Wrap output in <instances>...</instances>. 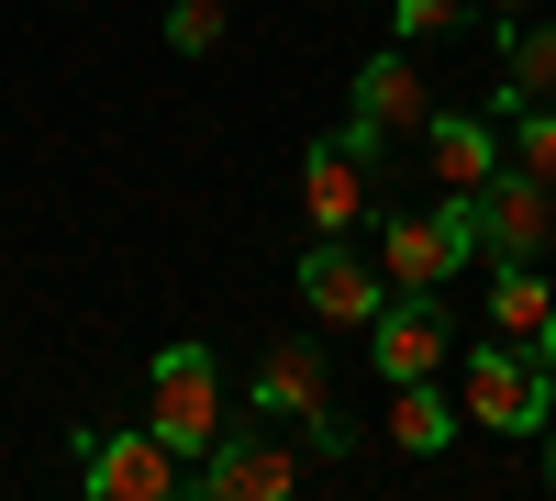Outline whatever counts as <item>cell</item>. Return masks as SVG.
I'll use <instances>...</instances> for the list:
<instances>
[{
	"instance_id": "2e32d148",
	"label": "cell",
	"mask_w": 556,
	"mask_h": 501,
	"mask_svg": "<svg viewBox=\"0 0 556 501\" xmlns=\"http://www.w3.org/2000/svg\"><path fill=\"white\" fill-rule=\"evenodd\" d=\"M223 34H235V0H178V12H167V45H178V57H212Z\"/></svg>"
},
{
	"instance_id": "44dd1931",
	"label": "cell",
	"mask_w": 556,
	"mask_h": 501,
	"mask_svg": "<svg viewBox=\"0 0 556 501\" xmlns=\"http://www.w3.org/2000/svg\"><path fill=\"white\" fill-rule=\"evenodd\" d=\"M490 12H523V0H490Z\"/></svg>"
},
{
	"instance_id": "9c48e42d",
	"label": "cell",
	"mask_w": 556,
	"mask_h": 501,
	"mask_svg": "<svg viewBox=\"0 0 556 501\" xmlns=\"http://www.w3.org/2000/svg\"><path fill=\"white\" fill-rule=\"evenodd\" d=\"M367 356H379V390H390V379H434L445 356H456L445 301H434V290H390L379 324H367Z\"/></svg>"
},
{
	"instance_id": "8992f818",
	"label": "cell",
	"mask_w": 556,
	"mask_h": 501,
	"mask_svg": "<svg viewBox=\"0 0 556 501\" xmlns=\"http://www.w3.org/2000/svg\"><path fill=\"white\" fill-rule=\"evenodd\" d=\"M146 424L201 468V446L223 435V368H212V346H167L156 368H146Z\"/></svg>"
},
{
	"instance_id": "277c9868",
	"label": "cell",
	"mask_w": 556,
	"mask_h": 501,
	"mask_svg": "<svg viewBox=\"0 0 556 501\" xmlns=\"http://www.w3.org/2000/svg\"><path fill=\"white\" fill-rule=\"evenodd\" d=\"M545 413H556V368L534 346H468V424H490V435H545Z\"/></svg>"
},
{
	"instance_id": "d6986e66",
	"label": "cell",
	"mask_w": 556,
	"mask_h": 501,
	"mask_svg": "<svg viewBox=\"0 0 556 501\" xmlns=\"http://www.w3.org/2000/svg\"><path fill=\"white\" fill-rule=\"evenodd\" d=\"M545 490H556V413H545Z\"/></svg>"
},
{
	"instance_id": "4fadbf2b",
	"label": "cell",
	"mask_w": 556,
	"mask_h": 501,
	"mask_svg": "<svg viewBox=\"0 0 556 501\" xmlns=\"http://www.w3.org/2000/svg\"><path fill=\"white\" fill-rule=\"evenodd\" d=\"M424 167H434V190H479V178L501 167L490 112H434V123H424Z\"/></svg>"
},
{
	"instance_id": "7c38bea8",
	"label": "cell",
	"mask_w": 556,
	"mask_h": 501,
	"mask_svg": "<svg viewBox=\"0 0 556 501\" xmlns=\"http://www.w3.org/2000/svg\"><path fill=\"white\" fill-rule=\"evenodd\" d=\"M456 424H468V401H445L434 379H390V401H379V435L401 446V458H445Z\"/></svg>"
},
{
	"instance_id": "6da1fadb",
	"label": "cell",
	"mask_w": 556,
	"mask_h": 501,
	"mask_svg": "<svg viewBox=\"0 0 556 501\" xmlns=\"http://www.w3.org/2000/svg\"><path fill=\"white\" fill-rule=\"evenodd\" d=\"M434 212H445V235L468 246V256H545L556 246V190H545L534 167H513V156H501L479 190H445Z\"/></svg>"
},
{
	"instance_id": "8fae6325",
	"label": "cell",
	"mask_w": 556,
	"mask_h": 501,
	"mask_svg": "<svg viewBox=\"0 0 556 501\" xmlns=\"http://www.w3.org/2000/svg\"><path fill=\"white\" fill-rule=\"evenodd\" d=\"M456 267H468V246L445 235V212H379V279L390 290H445Z\"/></svg>"
},
{
	"instance_id": "e0dca14e",
	"label": "cell",
	"mask_w": 556,
	"mask_h": 501,
	"mask_svg": "<svg viewBox=\"0 0 556 501\" xmlns=\"http://www.w3.org/2000/svg\"><path fill=\"white\" fill-rule=\"evenodd\" d=\"M513 167H534L545 190H556V101H534V112H513Z\"/></svg>"
},
{
	"instance_id": "5b68a950",
	"label": "cell",
	"mask_w": 556,
	"mask_h": 501,
	"mask_svg": "<svg viewBox=\"0 0 556 501\" xmlns=\"http://www.w3.org/2000/svg\"><path fill=\"white\" fill-rule=\"evenodd\" d=\"M379 156L390 146H367V134H323V146H301V223L312 235H356L367 201H379Z\"/></svg>"
},
{
	"instance_id": "5bb4252c",
	"label": "cell",
	"mask_w": 556,
	"mask_h": 501,
	"mask_svg": "<svg viewBox=\"0 0 556 501\" xmlns=\"http://www.w3.org/2000/svg\"><path fill=\"white\" fill-rule=\"evenodd\" d=\"M545 324H556V290L534 279V256H490V335L545 346Z\"/></svg>"
},
{
	"instance_id": "3957f363",
	"label": "cell",
	"mask_w": 556,
	"mask_h": 501,
	"mask_svg": "<svg viewBox=\"0 0 556 501\" xmlns=\"http://www.w3.org/2000/svg\"><path fill=\"white\" fill-rule=\"evenodd\" d=\"M256 413H267V424H301L323 458H345V446H356V424L334 413V379H323V346H312V335H290V346L256 356Z\"/></svg>"
},
{
	"instance_id": "52a82bcc",
	"label": "cell",
	"mask_w": 556,
	"mask_h": 501,
	"mask_svg": "<svg viewBox=\"0 0 556 501\" xmlns=\"http://www.w3.org/2000/svg\"><path fill=\"white\" fill-rule=\"evenodd\" d=\"M190 490H201V501H290V490H301V458H290V435H267V413H256V424H223V435L201 446Z\"/></svg>"
},
{
	"instance_id": "ffe728a7",
	"label": "cell",
	"mask_w": 556,
	"mask_h": 501,
	"mask_svg": "<svg viewBox=\"0 0 556 501\" xmlns=\"http://www.w3.org/2000/svg\"><path fill=\"white\" fill-rule=\"evenodd\" d=\"M534 356H545V368H556V324H545V346H534Z\"/></svg>"
},
{
	"instance_id": "ac0fdd59",
	"label": "cell",
	"mask_w": 556,
	"mask_h": 501,
	"mask_svg": "<svg viewBox=\"0 0 556 501\" xmlns=\"http://www.w3.org/2000/svg\"><path fill=\"white\" fill-rule=\"evenodd\" d=\"M390 23H401V45H434V34L468 23V0H390Z\"/></svg>"
},
{
	"instance_id": "9a60e30c",
	"label": "cell",
	"mask_w": 556,
	"mask_h": 501,
	"mask_svg": "<svg viewBox=\"0 0 556 501\" xmlns=\"http://www.w3.org/2000/svg\"><path fill=\"white\" fill-rule=\"evenodd\" d=\"M534 101H556V23L501 34V112H534Z\"/></svg>"
},
{
	"instance_id": "7a4b0ae2",
	"label": "cell",
	"mask_w": 556,
	"mask_h": 501,
	"mask_svg": "<svg viewBox=\"0 0 556 501\" xmlns=\"http://www.w3.org/2000/svg\"><path fill=\"white\" fill-rule=\"evenodd\" d=\"M78 490L89 501H178L190 490V458L156 424H112V435H78Z\"/></svg>"
},
{
	"instance_id": "ba28073f",
	"label": "cell",
	"mask_w": 556,
	"mask_h": 501,
	"mask_svg": "<svg viewBox=\"0 0 556 501\" xmlns=\"http://www.w3.org/2000/svg\"><path fill=\"white\" fill-rule=\"evenodd\" d=\"M345 123L367 134V146H401V134L434 123V89H424V57L412 45H390V57H367L356 89H345Z\"/></svg>"
},
{
	"instance_id": "30bf717a",
	"label": "cell",
	"mask_w": 556,
	"mask_h": 501,
	"mask_svg": "<svg viewBox=\"0 0 556 501\" xmlns=\"http://www.w3.org/2000/svg\"><path fill=\"white\" fill-rule=\"evenodd\" d=\"M301 301H312L334 335H367V324H379V301H390V279H379V256H356L345 235H323V246H301Z\"/></svg>"
}]
</instances>
